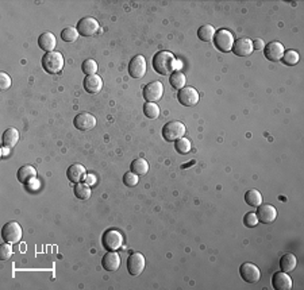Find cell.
Segmentation results:
<instances>
[{
	"label": "cell",
	"instance_id": "20",
	"mask_svg": "<svg viewBox=\"0 0 304 290\" xmlns=\"http://www.w3.org/2000/svg\"><path fill=\"white\" fill-rule=\"evenodd\" d=\"M38 46L41 49L46 53H50V51H54L57 46V39L56 36L53 33H49L46 31L43 34H41L40 38H38Z\"/></svg>",
	"mask_w": 304,
	"mask_h": 290
},
{
	"label": "cell",
	"instance_id": "23",
	"mask_svg": "<svg viewBox=\"0 0 304 290\" xmlns=\"http://www.w3.org/2000/svg\"><path fill=\"white\" fill-rule=\"evenodd\" d=\"M37 177L36 168H33L30 165H25L18 170V181L25 185H29L31 181H34Z\"/></svg>",
	"mask_w": 304,
	"mask_h": 290
},
{
	"label": "cell",
	"instance_id": "8",
	"mask_svg": "<svg viewBox=\"0 0 304 290\" xmlns=\"http://www.w3.org/2000/svg\"><path fill=\"white\" fill-rule=\"evenodd\" d=\"M99 22L95 19V18H91V16H84L81 18L80 21L77 22V31L79 34L83 36H92L96 34L99 31Z\"/></svg>",
	"mask_w": 304,
	"mask_h": 290
},
{
	"label": "cell",
	"instance_id": "12",
	"mask_svg": "<svg viewBox=\"0 0 304 290\" xmlns=\"http://www.w3.org/2000/svg\"><path fill=\"white\" fill-rule=\"evenodd\" d=\"M73 124L80 131H89L96 126V117L88 112H80L73 119Z\"/></svg>",
	"mask_w": 304,
	"mask_h": 290
},
{
	"label": "cell",
	"instance_id": "11",
	"mask_svg": "<svg viewBox=\"0 0 304 290\" xmlns=\"http://www.w3.org/2000/svg\"><path fill=\"white\" fill-rule=\"evenodd\" d=\"M145 256L141 253H132L127 258V270L132 277H138L142 274V271L145 270Z\"/></svg>",
	"mask_w": 304,
	"mask_h": 290
},
{
	"label": "cell",
	"instance_id": "7",
	"mask_svg": "<svg viewBox=\"0 0 304 290\" xmlns=\"http://www.w3.org/2000/svg\"><path fill=\"white\" fill-rule=\"evenodd\" d=\"M164 95V84L161 81H150L143 88V99L147 103H156L161 100Z\"/></svg>",
	"mask_w": 304,
	"mask_h": 290
},
{
	"label": "cell",
	"instance_id": "18",
	"mask_svg": "<svg viewBox=\"0 0 304 290\" xmlns=\"http://www.w3.org/2000/svg\"><path fill=\"white\" fill-rule=\"evenodd\" d=\"M101 266L107 271H117L121 267V255L117 251H108L101 259Z\"/></svg>",
	"mask_w": 304,
	"mask_h": 290
},
{
	"label": "cell",
	"instance_id": "19",
	"mask_svg": "<svg viewBox=\"0 0 304 290\" xmlns=\"http://www.w3.org/2000/svg\"><path fill=\"white\" fill-rule=\"evenodd\" d=\"M86 168H84L83 165H80V163H73V165H71V166L68 168V170H66V177L73 183L81 182V181L84 180V177H86Z\"/></svg>",
	"mask_w": 304,
	"mask_h": 290
},
{
	"label": "cell",
	"instance_id": "33",
	"mask_svg": "<svg viewBox=\"0 0 304 290\" xmlns=\"http://www.w3.org/2000/svg\"><path fill=\"white\" fill-rule=\"evenodd\" d=\"M79 31H77L76 27H65L62 33H61V38L65 42H75L79 38Z\"/></svg>",
	"mask_w": 304,
	"mask_h": 290
},
{
	"label": "cell",
	"instance_id": "38",
	"mask_svg": "<svg viewBox=\"0 0 304 290\" xmlns=\"http://www.w3.org/2000/svg\"><path fill=\"white\" fill-rule=\"evenodd\" d=\"M11 84H12L11 77L7 73H4V72H1V74H0V89L1 91H7V89H10Z\"/></svg>",
	"mask_w": 304,
	"mask_h": 290
},
{
	"label": "cell",
	"instance_id": "13",
	"mask_svg": "<svg viewBox=\"0 0 304 290\" xmlns=\"http://www.w3.org/2000/svg\"><path fill=\"white\" fill-rule=\"evenodd\" d=\"M257 219L262 224H272L277 218V211L272 204H261L257 207Z\"/></svg>",
	"mask_w": 304,
	"mask_h": 290
},
{
	"label": "cell",
	"instance_id": "24",
	"mask_svg": "<svg viewBox=\"0 0 304 290\" xmlns=\"http://www.w3.org/2000/svg\"><path fill=\"white\" fill-rule=\"evenodd\" d=\"M298 265V259L294 254H284L280 259V267L281 271L289 273V271H294L295 267Z\"/></svg>",
	"mask_w": 304,
	"mask_h": 290
},
{
	"label": "cell",
	"instance_id": "3",
	"mask_svg": "<svg viewBox=\"0 0 304 290\" xmlns=\"http://www.w3.org/2000/svg\"><path fill=\"white\" fill-rule=\"evenodd\" d=\"M22 236H23V229L16 221H7L1 227V238L5 243L16 245L22 240Z\"/></svg>",
	"mask_w": 304,
	"mask_h": 290
},
{
	"label": "cell",
	"instance_id": "15",
	"mask_svg": "<svg viewBox=\"0 0 304 290\" xmlns=\"http://www.w3.org/2000/svg\"><path fill=\"white\" fill-rule=\"evenodd\" d=\"M284 51H285V49H284L283 43H281V42L273 41L268 43V45H265L263 54H265L266 60H269V61L277 62L281 61V58H283L284 56Z\"/></svg>",
	"mask_w": 304,
	"mask_h": 290
},
{
	"label": "cell",
	"instance_id": "28",
	"mask_svg": "<svg viewBox=\"0 0 304 290\" xmlns=\"http://www.w3.org/2000/svg\"><path fill=\"white\" fill-rule=\"evenodd\" d=\"M215 33H217V31H215V29H214V26L204 25V26H202V27H199L198 36L200 38V41L210 42L214 39Z\"/></svg>",
	"mask_w": 304,
	"mask_h": 290
},
{
	"label": "cell",
	"instance_id": "10",
	"mask_svg": "<svg viewBox=\"0 0 304 290\" xmlns=\"http://www.w3.org/2000/svg\"><path fill=\"white\" fill-rule=\"evenodd\" d=\"M177 100L181 106L193 107L199 103V92L192 87H184L178 91Z\"/></svg>",
	"mask_w": 304,
	"mask_h": 290
},
{
	"label": "cell",
	"instance_id": "21",
	"mask_svg": "<svg viewBox=\"0 0 304 290\" xmlns=\"http://www.w3.org/2000/svg\"><path fill=\"white\" fill-rule=\"evenodd\" d=\"M103 88V80L100 76L97 74H92V76H87L84 78V89L91 95H95L97 92L101 91Z\"/></svg>",
	"mask_w": 304,
	"mask_h": 290
},
{
	"label": "cell",
	"instance_id": "5",
	"mask_svg": "<svg viewBox=\"0 0 304 290\" xmlns=\"http://www.w3.org/2000/svg\"><path fill=\"white\" fill-rule=\"evenodd\" d=\"M101 243L107 251H117L123 245V235L118 229H107L101 236Z\"/></svg>",
	"mask_w": 304,
	"mask_h": 290
},
{
	"label": "cell",
	"instance_id": "32",
	"mask_svg": "<svg viewBox=\"0 0 304 290\" xmlns=\"http://www.w3.org/2000/svg\"><path fill=\"white\" fill-rule=\"evenodd\" d=\"M174 148H176V151H177L178 154H181V155H185V154H188L189 151H191V148H192V145H191V142L188 141L187 138L184 137V138H181V139L176 141Z\"/></svg>",
	"mask_w": 304,
	"mask_h": 290
},
{
	"label": "cell",
	"instance_id": "41",
	"mask_svg": "<svg viewBox=\"0 0 304 290\" xmlns=\"http://www.w3.org/2000/svg\"><path fill=\"white\" fill-rule=\"evenodd\" d=\"M8 150H10V148L4 147V146H3V147H1V157H7V155H8V153H10Z\"/></svg>",
	"mask_w": 304,
	"mask_h": 290
},
{
	"label": "cell",
	"instance_id": "30",
	"mask_svg": "<svg viewBox=\"0 0 304 290\" xmlns=\"http://www.w3.org/2000/svg\"><path fill=\"white\" fill-rule=\"evenodd\" d=\"M143 113L147 119H157L160 116V107L156 103H145L143 104Z\"/></svg>",
	"mask_w": 304,
	"mask_h": 290
},
{
	"label": "cell",
	"instance_id": "16",
	"mask_svg": "<svg viewBox=\"0 0 304 290\" xmlns=\"http://www.w3.org/2000/svg\"><path fill=\"white\" fill-rule=\"evenodd\" d=\"M235 56L248 57L253 53V41L250 38H239L234 41L233 49H231Z\"/></svg>",
	"mask_w": 304,
	"mask_h": 290
},
{
	"label": "cell",
	"instance_id": "36",
	"mask_svg": "<svg viewBox=\"0 0 304 290\" xmlns=\"http://www.w3.org/2000/svg\"><path fill=\"white\" fill-rule=\"evenodd\" d=\"M12 245H10V243H5L4 245H1V247H0V259L1 260H7L10 259L11 256H12Z\"/></svg>",
	"mask_w": 304,
	"mask_h": 290
},
{
	"label": "cell",
	"instance_id": "39",
	"mask_svg": "<svg viewBox=\"0 0 304 290\" xmlns=\"http://www.w3.org/2000/svg\"><path fill=\"white\" fill-rule=\"evenodd\" d=\"M265 49V43L261 38H257L253 41V50H263Z\"/></svg>",
	"mask_w": 304,
	"mask_h": 290
},
{
	"label": "cell",
	"instance_id": "34",
	"mask_svg": "<svg viewBox=\"0 0 304 290\" xmlns=\"http://www.w3.org/2000/svg\"><path fill=\"white\" fill-rule=\"evenodd\" d=\"M81 71L86 73V76H92L97 73V62L95 60H86L81 65Z\"/></svg>",
	"mask_w": 304,
	"mask_h": 290
},
{
	"label": "cell",
	"instance_id": "6",
	"mask_svg": "<svg viewBox=\"0 0 304 290\" xmlns=\"http://www.w3.org/2000/svg\"><path fill=\"white\" fill-rule=\"evenodd\" d=\"M214 43H215V47H217L219 51L228 53V51H231L234 45L233 34L228 30H226V29H220V30L217 31L215 36H214Z\"/></svg>",
	"mask_w": 304,
	"mask_h": 290
},
{
	"label": "cell",
	"instance_id": "14",
	"mask_svg": "<svg viewBox=\"0 0 304 290\" xmlns=\"http://www.w3.org/2000/svg\"><path fill=\"white\" fill-rule=\"evenodd\" d=\"M146 73V60L143 56L132 57L129 64V74L132 78H142Z\"/></svg>",
	"mask_w": 304,
	"mask_h": 290
},
{
	"label": "cell",
	"instance_id": "37",
	"mask_svg": "<svg viewBox=\"0 0 304 290\" xmlns=\"http://www.w3.org/2000/svg\"><path fill=\"white\" fill-rule=\"evenodd\" d=\"M243 223H245V225L249 227V228H253V227H256L260 221H259V219H257V215L253 214V212H249V214L245 215V218H243Z\"/></svg>",
	"mask_w": 304,
	"mask_h": 290
},
{
	"label": "cell",
	"instance_id": "17",
	"mask_svg": "<svg viewBox=\"0 0 304 290\" xmlns=\"http://www.w3.org/2000/svg\"><path fill=\"white\" fill-rule=\"evenodd\" d=\"M272 286L276 290H291L294 286V282L285 271H279V273H274L272 277Z\"/></svg>",
	"mask_w": 304,
	"mask_h": 290
},
{
	"label": "cell",
	"instance_id": "29",
	"mask_svg": "<svg viewBox=\"0 0 304 290\" xmlns=\"http://www.w3.org/2000/svg\"><path fill=\"white\" fill-rule=\"evenodd\" d=\"M73 192H75V196H76L79 200H88L92 194L91 186L87 185V183H81V182L76 183V186L73 189Z\"/></svg>",
	"mask_w": 304,
	"mask_h": 290
},
{
	"label": "cell",
	"instance_id": "2",
	"mask_svg": "<svg viewBox=\"0 0 304 290\" xmlns=\"http://www.w3.org/2000/svg\"><path fill=\"white\" fill-rule=\"evenodd\" d=\"M65 64L64 56L61 54L60 51H50L46 53L43 58H42V67L47 73L50 74H58L62 71Z\"/></svg>",
	"mask_w": 304,
	"mask_h": 290
},
{
	"label": "cell",
	"instance_id": "25",
	"mask_svg": "<svg viewBox=\"0 0 304 290\" xmlns=\"http://www.w3.org/2000/svg\"><path fill=\"white\" fill-rule=\"evenodd\" d=\"M132 173H135L137 176H145L149 172V163L145 158H137L134 159L130 165Z\"/></svg>",
	"mask_w": 304,
	"mask_h": 290
},
{
	"label": "cell",
	"instance_id": "26",
	"mask_svg": "<svg viewBox=\"0 0 304 290\" xmlns=\"http://www.w3.org/2000/svg\"><path fill=\"white\" fill-rule=\"evenodd\" d=\"M169 82H171L172 88H174V89L180 91V89H182V88L185 87L187 77H185V74H184L182 72L174 71L172 74H171V77H169Z\"/></svg>",
	"mask_w": 304,
	"mask_h": 290
},
{
	"label": "cell",
	"instance_id": "1",
	"mask_svg": "<svg viewBox=\"0 0 304 290\" xmlns=\"http://www.w3.org/2000/svg\"><path fill=\"white\" fill-rule=\"evenodd\" d=\"M174 62H176V58L171 51L160 50L153 57L152 65L153 69L157 72L158 74L167 76V74H172L174 71Z\"/></svg>",
	"mask_w": 304,
	"mask_h": 290
},
{
	"label": "cell",
	"instance_id": "27",
	"mask_svg": "<svg viewBox=\"0 0 304 290\" xmlns=\"http://www.w3.org/2000/svg\"><path fill=\"white\" fill-rule=\"evenodd\" d=\"M245 201H246V204L250 205V207L257 208L259 205L262 204V194L260 193L257 189H250V190H248L246 194H245Z\"/></svg>",
	"mask_w": 304,
	"mask_h": 290
},
{
	"label": "cell",
	"instance_id": "9",
	"mask_svg": "<svg viewBox=\"0 0 304 290\" xmlns=\"http://www.w3.org/2000/svg\"><path fill=\"white\" fill-rule=\"evenodd\" d=\"M239 274L242 277V280L248 284H256L259 282L260 278H261V270L254 265V263H250V262H246L243 263L239 267Z\"/></svg>",
	"mask_w": 304,
	"mask_h": 290
},
{
	"label": "cell",
	"instance_id": "22",
	"mask_svg": "<svg viewBox=\"0 0 304 290\" xmlns=\"http://www.w3.org/2000/svg\"><path fill=\"white\" fill-rule=\"evenodd\" d=\"M18 142H19V131H18L16 128H7L4 133H3V135H1V145H3L4 147H15Z\"/></svg>",
	"mask_w": 304,
	"mask_h": 290
},
{
	"label": "cell",
	"instance_id": "40",
	"mask_svg": "<svg viewBox=\"0 0 304 290\" xmlns=\"http://www.w3.org/2000/svg\"><path fill=\"white\" fill-rule=\"evenodd\" d=\"M84 181H86L87 185H93V183L96 182V177L93 176V174H86V177H84Z\"/></svg>",
	"mask_w": 304,
	"mask_h": 290
},
{
	"label": "cell",
	"instance_id": "35",
	"mask_svg": "<svg viewBox=\"0 0 304 290\" xmlns=\"http://www.w3.org/2000/svg\"><path fill=\"white\" fill-rule=\"evenodd\" d=\"M138 181H139L138 176L135 173H132L131 170H130V172H127V173L123 176V183H125L126 186H129V188L135 186V185L138 183Z\"/></svg>",
	"mask_w": 304,
	"mask_h": 290
},
{
	"label": "cell",
	"instance_id": "4",
	"mask_svg": "<svg viewBox=\"0 0 304 290\" xmlns=\"http://www.w3.org/2000/svg\"><path fill=\"white\" fill-rule=\"evenodd\" d=\"M185 131H187L185 124L174 120V122H169L164 126V128H162V137H164V139L167 142H176L178 139L185 137Z\"/></svg>",
	"mask_w": 304,
	"mask_h": 290
},
{
	"label": "cell",
	"instance_id": "31",
	"mask_svg": "<svg viewBox=\"0 0 304 290\" xmlns=\"http://www.w3.org/2000/svg\"><path fill=\"white\" fill-rule=\"evenodd\" d=\"M299 60H300L299 53L295 50L284 51V56L283 58H281V61H283L285 65H288V67H294V65H296V64L299 62Z\"/></svg>",
	"mask_w": 304,
	"mask_h": 290
}]
</instances>
